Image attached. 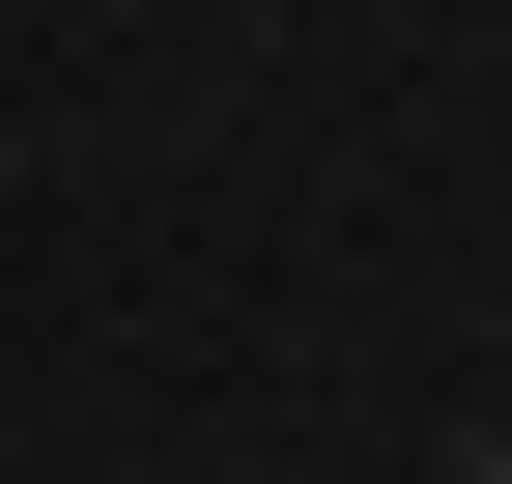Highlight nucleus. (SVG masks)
Here are the masks:
<instances>
[{
  "label": "nucleus",
  "mask_w": 512,
  "mask_h": 484,
  "mask_svg": "<svg viewBox=\"0 0 512 484\" xmlns=\"http://www.w3.org/2000/svg\"><path fill=\"white\" fill-rule=\"evenodd\" d=\"M456 484H512V428H484V456H456Z\"/></svg>",
  "instance_id": "obj_1"
}]
</instances>
